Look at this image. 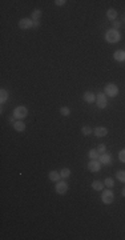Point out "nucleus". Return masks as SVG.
Listing matches in <instances>:
<instances>
[{
  "instance_id": "1",
  "label": "nucleus",
  "mask_w": 125,
  "mask_h": 240,
  "mask_svg": "<svg viewBox=\"0 0 125 240\" xmlns=\"http://www.w3.org/2000/svg\"><path fill=\"white\" fill-rule=\"evenodd\" d=\"M120 39H121V35H120V32L117 30H109L107 33H105V40H107L108 43H119Z\"/></svg>"
},
{
  "instance_id": "2",
  "label": "nucleus",
  "mask_w": 125,
  "mask_h": 240,
  "mask_svg": "<svg viewBox=\"0 0 125 240\" xmlns=\"http://www.w3.org/2000/svg\"><path fill=\"white\" fill-rule=\"evenodd\" d=\"M104 91H105V95L109 96V97H114V96L119 95V87H117L116 84H113V83L107 84V85H105V88H104Z\"/></svg>"
},
{
  "instance_id": "3",
  "label": "nucleus",
  "mask_w": 125,
  "mask_h": 240,
  "mask_svg": "<svg viewBox=\"0 0 125 240\" xmlns=\"http://www.w3.org/2000/svg\"><path fill=\"white\" fill-rule=\"evenodd\" d=\"M96 104L100 109H104L105 107L108 105V100H107V95L104 92H98L96 95Z\"/></svg>"
},
{
  "instance_id": "4",
  "label": "nucleus",
  "mask_w": 125,
  "mask_h": 240,
  "mask_svg": "<svg viewBox=\"0 0 125 240\" xmlns=\"http://www.w3.org/2000/svg\"><path fill=\"white\" fill-rule=\"evenodd\" d=\"M27 115H28V109L24 107V105H19V107H16L15 109H13V116L18 120H21V119H24V117H27Z\"/></svg>"
},
{
  "instance_id": "5",
  "label": "nucleus",
  "mask_w": 125,
  "mask_h": 240,
  "mask_svg": "<svg viewBox=\"0 0 125 240\" xmlns=\"http://www.w3.org/2000/svg\"><path fill=\"white\" fill-rule=\"evenodd\" d=\"M101 200L104 204H112L114 200V195H113V192L110 191V189H107V191H104V193L101 195Z\"/></svg>"
},
{
  "instance_id": "6",
  "label": "nucleus",
  "mask_w": 125,
  "mask_h": 240,
  "mask_svg": "<svg viewBox=\"0 0 125 240\" xmlns=\"http://www.w3.org/2000/svg\"><path fill=\"white\" fill-rule=\"evenodd\" d=\"M19 28L21 30H28V28H33V20L29 18H23L19 21Z\"/></svg>"
},
{
  "instance_id": "7",
  "label": "nucleus",
  "mask_w": 125,
  "mask_h": 240,
  "mask_svg": "<svg viewBox=\"0 0 125 240\" xmlns=\"http://www.w3.org/2000/svg\"><path fill=\"white\" fill-rule=\"evenodd\" d=\"M100 168H101V163L98 159H91V162L88 163V169L91 172H98L100 171Z\"/></svg>"
},
{
  "instance_id": "8",
  "label": "nucleus",
  "mask_w": 125,
  "mask_h": 240,
  "mask_svg": "<svg viewBox=\"0 0 125 240\" xmlns=\"http://www.w3.org/2000/svg\"><path fill=\"white\" fill-rule=\"evenodd\" d=\"M55 189H56V192L59 193V195H64V193H67V191H68V184L65 183V181H57L56 183V187H55Z\"/></svg>"
},
{
  "instance_id": "9",
  "label": "nucleus",
  "mask_w": 125,
  "mask_h": 240,
  "mask_svg": "<svg viewBox=\"0 0 125 240\" xmlns=\"http://www.w3.org/2000/svg\"><path fill=\"white\" fill-rule=\"evenodd\" d=\"M98 160H100V163H101V164H104V165H110V164H112L113 157H112V155H110V153L104 152V153H101V155H100Z\"/></svg>"
},
{
  "instance_id": "10",
  "label": "nucleus",
  "mask_w": 125,
  "mask_h": 240,
  "mask_svg": "<svg viewBox=\"0 0 125 240\" xmlns=\"http://www.w3.org/2000/svg\"><path fill=\"white\" fill-rule=\"evenodd\" d=\"M93 133H95V136H97V138H104L108 133V129L105 128V127H97V128L93 129Z\"/></svg>"
},
{
  "instance_id": "11",
  "label": "nucleus",
  "mask_w": 125,
  "mask_h": 240,
  "mask_svg": "<svg viewBox=\"0 0 125 240\" xmlns=\"http://www.w3.org/2000/svg\"><path fill=\"white\" fill-rule=\"evenodd\" d=\"M113 57L117 61H125V51L124 49H117V51H114Z\"/></svg>"
},
{
  "instance_id": "12",
  "label": "nucleus",
  "mask_w": 125,
  "mask_h": 240,
  "mask_svg": "<svg viewBox=\"0 0 125 240\" xmlns=\"http://www.w3.org/2000/svg\"><path fill=\"white\" fill-rule=\"evenodd\" d=\"M83 99L85 100L86 103H93V102H96V95L93 92H91V91H86V92L84 93Z\"/></svg>"
},
{
  "instance_id": "13",
  "label": "nucleus",
  "mask_w": 125,
  "mask_h": 240,
  "mask_svg": "<svg viewBox=\"0 0 125 240\" xmlns=\"http://www.w3.org/2000/svg\"><path fill=\"white\" fill-rule=\"evenodd\" d=\"M48 177H49V180H51V181H56V183H57L61 176H60V172H57V171H51L49 174H48Z\"/></svg>"
},
{
  "instance_id": "14",
  "label": "nucleus",
  "mask_w": 125,
  "mask_h": 240,
  "mask_svg": "<svg viewBox=\"0 0 125 240\" xmlns=\"http://www.w3.org/2000/svg\"><path fill=\"white\" fill-rule=\"evenodd\" d=\"M104 186L105 184L103 183V181H100V180H95L92 183V188L95 189V191H103V189H104Z\"/></svg>"
},
{
  "instance_id": "15",
  "label": "nucleus",
  "mask_w": 125,
  "mask_h": 240,
  "mask_svg": "<svg viewBox=\"0 0 125 240\" xmlns=\"http://www.w3.org/2000/svg\"><path fill=\"white\" fill-rule=\"evenodd\" d=\"M13 128L18 132H23L24 129H25V124H24V121H21V120H18V121L13 124Z\"/></svg>"
},
{
  "instance_id": "16",
  "label": "nucleus",
  "mask_w": 125,
  "mask_h": 240,
  "mask_svg": "<svg viewBox=\"0 0 125 240\" xmlns=\"http://www.w3.org/2000/svg\"><path fill=\"white\" fill-rule=\"evenodd\" d=\"M107 18L109 19V20H116V18H117V11L116 9H113V8H110V9H108L107 11Z\"/></svg>"
},
{
  "instance_id": "17",
  "label": "nucleus",
  "mask_w": 125,
  "mask_h": 240,
  "mask_svg": "<svg viewBox=\"0 0 125 240\" xmlns=\"http://www.w3.org/2000/svg\"><path fill=\"white\" fill-rule=\"evenodd\" d=\"M7 99H8V91L3 88V90L0 91V102H1V104H3V103H6Z\"/></svg>"
},
{
  "instance_id": "18",
  "label": "nucleus",
  "mask_w": 125,
  "mask_h": 240,
  "mask_svg": "<svg viewBox=\"0 0 125 240\" xmlns=\"http://www.w3.org/2000/svg\"><path fill=\"white\" fill-rule=\"evenodd\" d=\"M60 176H61L62 179L69 177V176H71V169H69V168H62L61 171H60Z\"/></svg>"
},
{
  "instance_id": "19",
  "label": "nucleus",
  "mask_w": 125,
  "mask_h": 240,
  "mask_svg": "<svg viewBox=\"0 0 125 240\" xmlns=\"http://www.w3.org/2000/svg\"><path fill=\"white\" fill-rule=\"evenodd\" d=\"M88 155H89V157H91V159H98V157H100V155H101V153H100V152H98V151L97 150H91L89 151V153H88Z\"/></svg>"
},
{
  "instance_id": "20",
  "label": "nucleus",
  "mask_w": 125,
  "mask_h": 240,
  "mask_svg": "<svg viewBox=\"0 0 125 240\" xmlns=\"http://www.w3.org/2000/svg\"><path fill=\"white\" fill-rule=\"evenodd\" d=\"M40 18H41V11H40V9H35V11L32 12V20L36 21V20H39Z\"/></svg>"
},
{
  "instance_id": "21",
  "label": "nucleus",
  "mask_w": 125,
  "mask_h": 240,
  "mask_svg": "<svg viewBox=\"0 0 125 240\" xmlns=\"http://www.w3.org/2000/svg\"><path fill=\"white\" fill-rule=\"evenodd\" d=\"M81 132H83V135L88 136V135H91V133H93V129L91 128V127L85 126V127H83V128H81Z\"/></svg>"
},
{
  "instance_id": "22",
  "label": "nucleus",
  "mask_w": 125,
  "mask_h": 240,
  "mask_svg": "<svg viewBox=\"0 0 125 240\" xmlns=\"http://www.w3.org/2000/svg\"><path fill=\"white\" fill-rule=\"evenodd\" d=\"M104 184L108 187V188H112V187L114 186V181H113V179H112V177H107V179L104 180Z\"/></svg>"
},
{
  "instance_id": "23",
  "label": "nucleus",
  "mask_w": 125,
  "mask_h": 240,
  "mask_svg": "<svg viewBox=\"0 0 125 240\" xmlns=\"http://www.w3.org/2000/svg\"><path fill=\"white\" fill-rule=\"evenodd\" d=\"M60 114H61L62 116H69V114H71V109H69L68 107H61V108H60Z\"/></svg>"
},
{
  "instance_id": "24",
  "label": "nucleus",
  "mask_w": 125,
  "mask_h": 240,
  "mask_svg": "<svg viewBox=\"0 0 125 240\" xmlns=\"http://www.w3.org/2000/svg\"><path fill=\"white\" fill-rule=\"evenodd\" d=\"M116 177L120 180V181L125 183V171H119V172L116 174Z\"/></svg>"
},
{
  "instance_id": "25",
  "label": "nucleus",
  "mask_w": 125,
  "mask_h": 240,
  "mask_svg": "<svg viewBox=\"0 0 125 240\" xmlns=\"http://www.w3.org/2000/svg\"><path fill=\"white\" fill-rule=\"evenodd\" d=\"M119 159H120V162L125 163V150H121L119 152Z\"/></svg>"
},
{
  "instance_id": "26",
  "label": "nucleus",
  "mask_w": 125,
  "mask_h": 240,
  "mask_svg": "<svg viewBox=\"0 0 125 240\" xmlns=\"http://www.w3.org/2000/svg\"><path fill=\"white\" fill-rule=\"evenodd\" d=\"M112 27H113V30H117V31H119V28L121 27V23H120L119 20H114L113 23H112Z\"/></svg>"
},
{
  "instance_id": "27",
  "label": "nucleus",
  "mask_w": 125,
  "mask_h": 240,
  "mask_svg": "<svg viewBox=\"0 0 125 240\" xmlns=\"http://www.w3.org/2000/svg\"><path fill=\"white\" fill-rule=\"evenodd\" d=\"M97 151H98L100 153H104L105 151H107V147H105V144H100V145L97 147Z\"/></svg>"
},
{
  "instance_id": "28",
  "label": "nucleus",
  "mask_w": 125,
  "mask_h": 240,
  "mask_svg": "<svg viewBox=\"0 0 125 240\" xmlns=\"http://www.w3.org/2000/svg\"><path fill=\"white\" fill-rule=\"evenodd\" d=\"M65 3H67L65 0H56V1H55V4H56V6H64Z\"/></svg>"
},
{
  "instance_id": "29",
  "label": "nucleus",
  "mask_w": 125,
  "mask_h": 240,
  "mask_svg": "<svg viewBox=\"0 0 125 240\" xmlns=\"http://www.w3.org/2000/svg\"><path fill=\"white\" fill-rule=\"evenodd\" d=\"M15 119H16V117L13 116V115H12V116H9V117H8V123L15 124V123H16V121H15Z\"/></svg>"
},
{
  "instance_id": "30",
  "label": "nucleus",
  "mask_w": 125,
  "mask_h": 240,
  "mask_svg": "<svg viewBox=\"0 0 125 240\" xmlns=\"http://www.w3.org/2000/svg\"><path fill=\"white\" fill-rule=\"evenodd\" d=\"M40 25V21L39 20H36V21H33V28H37Z\"/></svg>"
},
{
  "instance_id": "31",
  "label": "nucleus",
  "mask_w": 125,
  "mask_h": 240,
  "mask_svg": "<svg viewBox=\"0 0 125 240\" xmlns=\"http://www.w3.org/2000/svg\"><path fill=\"white\" fill-rule=\"evenodd\" d=\"M121 193H122V196H124V198H125V187H124V188H122V192H121Z\"/></svg>"
},
{
  "instance_id": "32",
  "label": "nucleus",
  "mask_w": 125,
  "mask_h": 240,
  "mask_svg": "<svg viewBox=\"0 0 125 240\" xmlns=\"http://www.w3.org/2000/svg\"><path fill=\"white\" fill-rule=\"evenodd\" d=\"M124 23H125V18H124Z\"/></svg>"
}]
</instances>
